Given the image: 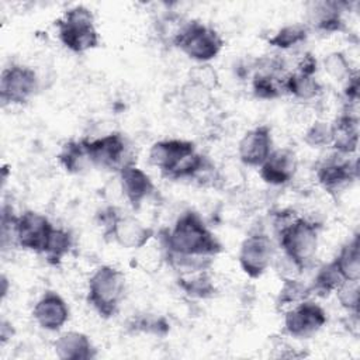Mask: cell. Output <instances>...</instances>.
Here are the masks:
<instances>
[{
	"mask_svg": "<svg viewBox=\"0 0 360 360\" xmlns=\"http://www.w3.org/2000/svg\"><path fill=\"white\" fill-rule=\"evenodd\" d=\"M309 28L305 24H288L277 30L271 37L267 38V44L273 48L287 51L307 41Z\"/></svg>",
	"mask_w": 360,
	"mask_h": 360,
	"instance_id": "obj_26",
	"label": "cell"
},
{
	"mask_svg": "<svg viewBox=\"0 0 360 360\" xmlns=\"http://www.w3.org/2000/svg\"><path fill=\"white\" fill-rule=\"evenodd\" d=\"M165 255L215 257L224 248L204 219L193 210H187L176 219L173 228L162 232Z\"/></svg>",
	"mask_w": 360,
	"mask_h": 360,
	"instance_id": "obj_2",
	"label": "cell"
},
{
	"mask_svg": "<svg viewBox=\"0 0 360 360\" xmlns=\"http://www.w3.org/2000/svg\"><path fill=\"white\" fill-rule=\"evenodd\" d=\"M312 6L314 8L309 10V15L315 30L322 32H340L345 30L343 7L346 3L322 1Z\"/></svg>",
	"mask_w": 360,
	"mask_h": 360,
	"instance_id": "obj_20",
	"label": "cell"
},
{
	"mask_svg": "<svg viewBox=\"0 0 360 360\" xmlns=\"http://www.w3.org/2000/svg\"><path fill=\"white\" fill-rule=\"evenodd\" d=\"M181 97L183 101L186 104H188L190 107H198V108H204L210 104L211 101V90L193 82L188 80L181 90Z\"/></svg>",
	"mask_w": 360,
	"mask_h": 360,
	"instance_id": "obj_32",
	"label": "cell"
},
{
	"mask_svg": "<svg viewBox=\"0 0 360 360\" xmlns=\"http://www.w3.org/2000/svg\"><path fill=\"white\" fill-rule=\"evenodd\" d=\"M284 91L285 94H290L297 100L311 101L322 94L323 87L316 80L315 76L304 75L300 72H291L285 76Z\"/></svg>",
	"mask_w": 360,
	"mask_h": 360,
	"instance_id": "obj_21",
	"label": "cell"
},
{
	"mask_svg": "<svg viewBox=\"0 0 360 360\" xmlns=\"http://www.w3.org/2000/svg\"><path fill=\"white\" fill-rule=\"evenodd\" d=\"M304 142L311 148H325L332 143V127L330 122L316 120L304 134Z\"/></svg>",
	"mask_w": 360,
	"mask_h": 360,
	"instance_id": "obj_31",
	"label": "cell"
},
{
	"mask_svg": "<svg viewBox=\"0 0 360 360\" xmlns=\"http://www.w3.org/2000/svg\"><path fill=\"white\" fill-rule=\"evenodd\" d=\"M338 270L345 280H360V239L359 233H354L347 240L333 259Z\"/></svg>",
	"mask_w": 360,
	"mask_h": 360,
	"instance_id": "obj_22",
	"label": "cell"
},
{
	"mask_svg": "<svg viewBox=\"0 0 360 360\" xmlns=\"http://www.w3.org/2000/svg\"><path fill=\"white\" fill-rule=\"evenodd\" d=\"M125 274L110 264L98 266L89 278L87 301L104 319L115 316L125 297Z\"/></svg>",
	"mask_w": 360,
	"mask_h": 360,
	"instance_id": "obj_4",
	"label": "cell"
},
{
	"mask_svg": "<svg viewBox=\"0 0 360 360\" xmlns=\"http://www.w3.org/2000/svg\"><path fill=\"white\" fill-rule=\"evenodd\" d=\"M148 159L170 180H195L200 184L212 186L218 173L214 163L197 152L195 143L186 139L155 142L149 149Z\"/></svg>",
	"mask_w": 360,
	"mask_h": 360,
	"instance_id": "obj_1",
	"label": "cell"
},
{
	"mask_svg": "<svg viewBox=\"0 0 360 360\" xmlns=\"http://www.w3.org/2000/svg\"><path fill=\"white\" fill-rule=\"evenodd\" d=\"M90 165L105 170H120L125 156V139L118 132H110L96 139H84Z\"/></svg>",
	"mask_w": 360,
	"mask_h": 360,
	"instance_id": "obj_11",
	"label": "cell"
},
{
	"mask_svg": "<svg viewBox=\"0 0 360 360\" xmlns=\"http://www.w3.org/2000/svg\"><path fill=\"white\" fill-rule=\"evenodd\" d=\"M328 316L325 309L309 298L292 305L284 315V330L297 339H308L318 333Z\"/></svg>",
	"mask_w": 360,
	"mask_h": 360,
	"instance_id": "obj_9",
	"label": "cell"
},
{
	"mask_svg": "<svg viewBox=\"0 0 360 360\" xmlns=\"http://www.w3.org/2000/svg\"><path fill=\"white\" fill-rule=\"evenodd\" d=\"M311 291L309 285L304 284L301 280L295 278H283V285L280 288L277 304L278 307L295 305L307 298H309Z\"/></svg>",
	"mask_w": 360,
	"mask_h": 360,
	"instance_id": "obj_28",
	"label": "cell"
},
{
	"mask_svg": "<svg viewBox=\"0 0 360 360\" xmlns=\"http://www.w3.org/2000/svg\"><path fill=\"white\" fill-rule=\"evenodd\" d=\"M298 169V159L292 149H273L269 158L259 166L262 180L271 186L288 184Z\"/></svg>",
	"mask_w": 360,
	"mask_h": 360,
	"instance_id": "obj_16",
	"label": "cell"
},
{
	"mask_svg": "<svg viewBox=\"0 0 360 360\" xmlns=\"http://www.w3.org/2000/svg\"><path fill=\"white\" fill-rule=\"evenodd\" d=\"M56 158L68 173H80L91 166L86 152L84 139L65 142Z\"/></svg>",
	"mask_w": 360,
	"mask_h": 360,
	"instance_id": "obj_23",
	"label": "cell"
},
{
	"mask_svg": "<svg viewBox=\"0 0 360 360\" xmlns=\"http://www.w3.org/2000/svg\"><path fill=\"white\" fill-rule=\"evenodd\" d=\"M330 146L339 155H352L359 146V117L356 112L343 111L332 124Z\"/></svg>",
	"mask_w": 360,
	"mask_h": 360,
	"instance_id": "obj_18",
	"label": "cell"
},
{
	"mask_svg": "<svg viewBox=\"0 0 360 360\" xmlns=\"http://www.w3.org/2000/svg\"><path fill=\"white\" fill-rule=\"evenodd\" d=\"M273 152L271 128L266 124L250 128L238 143V158L248 167H259Z\"/></svg>",
	"mask_w": 360,
	"mask_h": 360,
	"instance_id": "obj_14",
	"label": "cell"
},
{
	"mask_svg": "<svg viewBox=\"0 0 360 360\" xmlns=\"http://www.w3.org/2000/svg\"><path fill=\"white\" fill-rule=\"evenodd\" d=\"M274 257V246L264 232L248 235L239 248V266L250 278L262 277Z\"/></svg>",
	"mask_w": 360,
	"mask_h": 360,
	"instance_id": "obj_10",
	"label": "cell"
},
{
	"mask_svg": "<svg viewBox=\"0 0 360 360\" xmlns=\"http://www.w3.org/2000/svg\"><path fill=\"white\" fill-rule=\"evenodd\" d=\"M72 246H73L72 233L63 228L53 226L49 235L46 248L44 250V255L51 264H59L63 260V257L70 252Z\"/></svg>",
	"mask_w": 360,
	"mask_h": 360,
	"instance_id": "obj_27",
	"label": "cell"
},
{
	"mask_svg": "<svg viewBox=\"0 0 360 360\" xmlns=\"http://www.w3.org/2000/svg\"><path fill=\"white\" fill-rule=\"evenodd\" d=\"M98 218L104 228V235L111 236L124 249H142L155 235L150 226L143 225L135 217L118 214L112 207L103 210Z\"/></svg>",
	"mask_w": 360,
	"mask_h": 360,
	"instance_id": "obj_7",
	"label": "cell"
},
{
	"mask_svg": "<svg viewBox=\"0 0 360 360\" xmlns=\"http://www.w3.org/2000/svg\"><path fill=\"white\" fill-rule=\"evenodd\" d=\"M69 307L55 291H46L32 308V318L39 328L51 332L59 330L69 321Z\"/></svg>",
	"mask_w": 360,
	"mask_h": 360,
	"instance_id": "obj_17",
	"label": "cell"
},
{
	"mask_svg": "<svg viewBox=\"0 0 360 360\" xmlns=\"http://www.w3.org/2000/svg\"><path fill=\"white\" fill-rule=\"evenodd\" d=\"M315 176L316 181L325 191L336 194L343 191L357 179V160L338 159V156L326 159L316 167Z\"/></svg>",
	"mask_w": 360,
	"mask_h": 360,
	"instance_id": "obj_13",
	"label": "cell"
},
{
	"mask_svg": "<svg viewBox=\"0 0 360 360\" xmlns=\"http://www.w3.org/2000/svg\"><path fill=\"white\" fill-rule=\"evenodd\" d=\"M52 229V222L44 214L32 210L24 211L17 218V246L24 250L44 253Z\"/></svg>",
	"mask_w": 360,
	"mask_h": 360,
	"instance_id": "obj_12",
	"label": "cell"
},
{
	"mask_svg": "<svg viewBox=\"0 0 360 360\" xmlns=\"http://www.w3.org/2000/svg\"><path fill=\"white\" fill-rule=\"evenodd\" d=\"M190 80L210 89L211 91L217 87L218 84V76L217 72L207 63L201 65V66H195V69L191 72L190 75Z\"/></svg>",
	"mask_w": 360,
	"mask_h": 360,
	"instance_id": "obj_35",
	"label": "cell"
},
{
	"mask_svg": "<svg viewBox=\"0 0 360 360\" xmlns=\"http://www.w3.org/2000/svg\"><path fill=\"white\" fill-rule=\"evenodd\" d=\"M11 326L13 325L8 321H6V319H3L0 322V342H1V345H4L13 336L14 329Z\"/></svg>",
	"mask_w": 360,
	"mask_h": 360,
	"instance_id": "obj_37",
	"label": "cell"
},
{
	"mask_svg": "<svg viewBox=\"0 0 360 360\" xmlns=\"http://www.w3.org/2000/svg\"><path fill=\"white\" fill-rule=\"evenodd\" d=\"M336 298L343 309L349 314H359L360 284L359 280H345L335 291Z\"/></svg>",
	"mask_w": 360,
	"mask_h": 360,
	"instance_id": "obj_30",
	"label": "cell"
},
{
	"mask_svg": "<svg viewBox=\"0 0 360 360\" xmlns=\"http://www.w3.org/2000/svg\"><path fill=\"white\" fill-rule=\"evenodd\" d=\"M1 285H3V288H1V298H4L7 295V290H8V281H7L4 274L1 276Z\"/></svg>",
	"mask_w": 360,
	"mask_h": 360,
	"instance_id": "obj_38",
	"label": "cell"
},
{
	"mask_svg": "<svg viewBox=\"0 0 360 360\" xmlns=\"http://www.w3.org/2000/svg\"><path fill=\"white\" fill-rule=\"evenodd\" d=\"M318 62L315 59V56L312 53H304L298 63H297V70L295 72H300V73H304V75H309V76H315L316 70H318Z\"/></svg>",
	"mask_w": 360,
	"mask_h": 360,
	"instance_id": "obj_36",
	"label": "cell"
},
{
	"mask_svg": "<svg viewBox=\"0 0 360 360\" xmlns=\"http://www.w3.org/2000/svg\"><path fill=\"white\" fill-rule=\"evenodd\" d=\"M225 42L219 32L201 21H187L172 46L181 51L188 59L198 63H208L215 59Z\"/></svg>",
	"mask_w": 360,
	"mask_h": 360,
	"instance_id": "obj_6",
	"label": "cell"
},
{
	"mask_svg": "<svg viewBox=\"0 0 360 360\" xmlns=\"http://www.w3.org/2000/svg\"><path fill=\"white\" fill-rule=\"evenodd\" d=\"M179 287L191 298H210L215 294V284L208 270L180 274L177 278Z\"/></svg>",
	"mask_w": 360,
	"mask_h": 360,
	"instance_id": "obj_24",
	"label": "cell"
},
{
	"mask_svg": "<svg viewBox=\"0 0 360 360\" xmlns=\"http://www.w3.org/2000/svg\"><path fill=\"white\" fill-rule=\"evenodd\" d=\"M39 86L35 70L25 65L13 63L3 69L0 77V100L3 105L27 104Z\"/></svg>",
	"mask_w": 360,
	"mask_h": 360,
	"instance_id": "obj_8",
	"label": "cell"
},
{
	"mask_svg": "<svg viewBox=\"0 0 360 360\" xmlns=\"http://www.w3.org/2000/svg\"><path fill=\"white\" fill-rule=\"evenodd\" d=\"M118 174L124 197L134 210H139L143 201L155 191V184L150 176L131 162H125V165L118 170Z\"/></svg>",
	"mask_w": 360,
	"mask_h": 360,
	"instance_id": "obj_15",
	"label": "cell"
},
{
	"mask_svg": "<svg viewBox=\"0 0 360 360\" xmlns=\"http://www.w3.org/2000/svg\"><path fill=\"white\" fill-rule=\"evenodd\" d=\"M319 242V226L304 217H295L283 222L278 229V246L301 273L316 256Z\"/></svg>",
	"mask_w": 360,
	"mask_h": 360,
	"instance_id": "obj_3",
	"label": "cell"
},
{
	"mask_svg": "<svg viewBox=\"0 0 360 360\" xmlns=\"http://www.w3.org/2000/svg\"><path fill=\"white\" fill-rule=\"evenodd\" d=\"M135 330H141L145 333H152L158 336H165L169 332V323L162 316H141L136 318L132 325Z\"/></svg>",
	"mask_w": 360,
	"mask_h": 360,
	"instance_id": "obj_34",
	"label": "cell"
},
{
	"mask_svg": "<svg viewBox=\"0 0 360 360\" xmlns=\"http://www.w3.org/2000/svg\"><path fill=\"white\" fill-rule=\"evenodd\" d=\"M58 38L73 53H84L98 46L100 37L93 13L84 6H75L55 21Z\"/></svg>",
	"mask_w": 360,
	"mask_h": 360,
	"instance_id": "obj_5",
	"label": "cell"
},
{
	"mask_svg": "<svg viewBox=\"0 0 360 360\" xmlns=\"http://www.w3.org/2000/svg\"><path fill=\"white\" fill-rule=\"evenodd\" d=\"M322 66L329 77H332L336 82H347V79L356 72L352 69L349 59L346 55L340 51H333L328 55H325L322 60Z\"/></svg>",
	"mask_w": 360,
	"mask_h": 360,
	"instance_id": "obj_29",
	"label": "cell"
},
{
	"mask_svg": "<svg viewBox=\"0 0 360 360\" xmlns=\"http://www.w3.org/2000/svg\"><path fill=\"white\" fill-rule=\"evenodd\" d=\"M17 218L13 207L4 204L1 207V248L6 249L10 246H17Z\"/></svg>",
	"mask_w": 360,
	"mask_h": 360,
	"instance_id": "obj_33",
	"label": "cell"
},
{
	"mask_svg": "<svg viewBox=\"0 0 360 360\" xmlns=\"http://www.w3.org/2000/svg\"><path fill=\"white\" fill-rule=\"evenodd\" d=\"M343 281H345V278L342 277L340 271L338 270L336 264L332 260L319 267V270L316 271V274L309 285V291H311V294H315L319 297H328L332 292H335L336 288Z\"/></svg>",
	"mask_w": 360,
	"mask_h": 360,
	"instance_id": "obj_25",
	"label": "cell"
},
{
	"mask_svg": "<svg viewBox=\"0 0 360 360\" xmlns=\"http://www.w3.org/2000/svg\"><path fill=\"white\" fill-rule=\"evenodd\" d=\"M53 350L60 360H91L96 357V347L83 332L69 330L53 342Z\"/></svg>",
	"mask_w": 360,
	"mask_h": 360,
	"instance_id": "obj_19",
	"label": "cell"
}]
</instances>
